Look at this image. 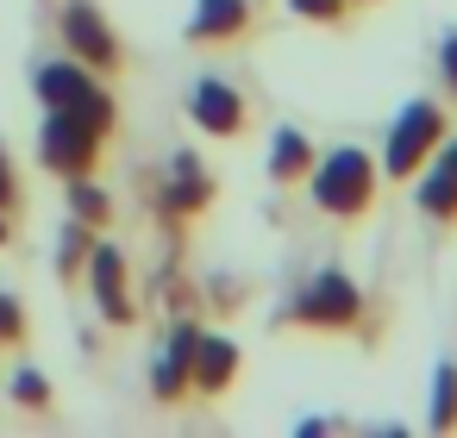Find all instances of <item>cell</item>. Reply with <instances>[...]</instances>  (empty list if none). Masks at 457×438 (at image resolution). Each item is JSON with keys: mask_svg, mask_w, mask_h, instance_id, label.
<instances>
[{"mask_svg": "<svg viewBox=\"0 0 457 438\" xmlns=\"http://www.w3.org/2000/svg\"><path fill=\"white\" fill-rule=\"evenodd\" d=\"M376 194H382V163L363 145H338V151L313 157V169H307V201L338 226H357L376 207Z\"/></svg>", "mask_w": 457, "mask_h": 438, "instance_id": "cell-1", "label": "cell"}, {"mask_svg": "<svg viewBox=\"0 0 457 438\" xmlns=\"http://www.w3.org/2000/svg\"><path fill=\"white\" fill-rule=\"evenodd\" d=\"M32 88H38L45 113H76V120H88V126H101V132L120 126V107H113V95H107V76H95V70L76 63L70 51H63V57H45V63L32 70Z\"/></svg>", "mask_w": 457, "mask_h": 438, "instance_id": "cell-2", "label": "cell"}, {"mask_svg": "<svg viewBox=\"0 0 457 438\" xmlns=\"http://www.w3.org/2000/svg\"><path fill=\"white\" fill-rule=\"evenodd\" d=\"M363 313H370V301H363L357 276H345L338 263H326V269H313V276L288 294L282 326H307V332H357Z\"/></svg>", "mask_w": 457, "mask_h": 438, "instance_id": "cell-3", "label": "cell"}, {"mask_svg": "<svg viewBox=\"0 0 457 438\" xmlns=\"http://www.w3.org/2000/svg\"><path fill=\"white\" fill-rule=\"evenodd\" d=\"M445 132H451V120H445L438 101H407V107L388 120V138H382V176H388V182H413V176L432 163V151L445 145Z\"/></svg>", "mask_w": 457, "mask_h": 438, "instance_id": "cell-4", "label": "cell"}, {"mask_svg": "<svg viewBox=\"0 0 457 438\" xmlns=\"http://www.w3.org/2000/svg\"><path fill=\"white\" fill-rule=\"evenodd\" d=\"M57 38L76 63H88L95 76H120L126 63V45L113 32V20L95 7V0H63V13H57Z\"/></svg>", "mask_w": 457, "mask_h": 438, "instance_id": "cell-5", "label": "cell"}, {"mask_svg": "<svg viewBox=\"0 0 457 438\" xmlns=\"http://www.w3.org/2000/svg\"><path fill=\"white\" fill-rule=\"evenodd\" d=\"M107 138H113V132H101V126H88V120H76V113H45V126H38V163H45L51 176H63V182H70V176H95Z\"/></svg>", "mask_w": 457, "mask_h": 438, "instance_id": "cell-6", "label": "cell"}, {"mask_svg": "<svg viewBox=\"0 0 457 438\" xmlns=\"http://www.w3.org/2000/svg\"><path fill=\"white\" fill-rule=\"evenodd\" d=\"M82 282H88V294H95V313H101L107 326H132V319H138L132 276H126V251H120L113 238H95V244H88Z\"/></svg>", "mask_w": 457, "mask_h": 438, "instance_id": "cell-7", "label": "cell"}, {"mask_svg": "<svg viewBox=\"0 0 457 438\" xmlns=\"http://www.w3.org/2000/svg\"><path fill=\"white\" fill-rule=\"evenodd\" d=\"M151 201H157V213H163V219H176V226L201 219V213L213 207V176H207V163H201L195 151H176V157L163 163V176H157Z\"/></svg>", "mask_w": 457, "mask_h": 438, "instance_id": "cell-8", "label": "cell"}, {"mask_svg": "<svg viewBox=\"0 0 457 438\" xmlns=\"http://www.w3.org/2000/svg\"><path fill=\"white\" fill-rule=\"evenodd\" d=\"M195 338H201L195 319H176V326L163 332V344H157V357H151V401H157V407H182V401L195 394Z\"/></svg>", "mask_w": 457, "mask_h": 438, "instance_id": "cell-9", "label": "cell"}, {"mask_svg": "<svg viewBox=\"0 0 457 438\" xmlns=\"http://www.w3.org/2000/svg\"><path fill=\"white\" fill-rule=\"evenodd\" d=\"M245 120H251V107H245V95L226 76H195L188 82V126L201 138H238Z\"/></svg>", "mask_w": 457, "mask_h": 438, "instance_id": "cell-10", "label": "cell"}, {"mask_svg": "<svg viewBox=\"0 0 457 438\" xmlns=\"http://www.w3.org/2000/svg\"><path fill=\"white\" fill-rule=\"evenodd\" d=\"M413 207L432 226H457V138L445 132V145L432 151V163L413 176Z\"/></svg>", "mask_w": 457, "mask_h": 438, "instance_id": "cell-11", "label": "cell"}, {"mask_svg": "<svg viewBox=\"0 0 457 438\" xmlns=\"http://www.w3.org/2000/svg\"><path fill=\"white\" fill-rule=\"evenodd\" d=\"M238 369H245L238 338H232V332H207V326H201V338H195V394H207V401L232 394Z\"/></svg>", "mask_w": 457, "mask_h": 438, "instance_id": "cell-12", "label": "cell"}, {"mask_svg": "<svg viewBox=\"0 0 457 438\" xmlns=\"http://www.w3.org/2000/svg\"><path fill=\"white\" fill-rule=\"evenodd\" d=\"M251 0H195V13H188V45H238L251 32Z\"/></svg>", "mask_w": 457, "mask_h": 438, "instance_id": "cell-13", "label": "cell"}, {"mask_svg": "<svg viewBox=\"0 0 457 438\" xmlns=\"http://www.w3.org/2000/svg\"><path fill=\"white\" fill-rule=\"evenodd\" d=\"M313 138L301 132V126H276L270 132V182H282V188H295V182H307V169H313Z\"/></svg>", "mask_w": 457, "mask_h": 438, "instance_id": "cell-14", "label": "cell"}, {"mask_svg": "<svg viewBox=\"0 0 457 438\" xmlns=\"http://www.w3.org/2000/svg\"><path fill=\"white\" fill-rule=\"evenodd\" d=\"M63 194H70V219H82L88 232H107V226H113V194H107L95 176H70Z\"/></svg>", "mask_w": 457, "mask_h": 438, "instance_id": "cell-15", "label": "cell"}, {"mask_svg": "<svg viewBox=\"0 0 457 438\" xmlns=\"http://www.w3.org/2000/svg\"><path fill=\"white\" fill-rule=\"evenodd\" d=\"M432 432H457V357H445L432 369V407H426Z\"/></svg>", "mask_w": 457, "mask_h": 438, "instance_id": "cell-16", "label": "cell"}, {"mask_svg": "<svg viewBox=\"0 0 457 438\" xmlns=\"http://www.w3.org/2000/svg\"><path fill=\"white\" fill-rule=\"evenodd\" d=\"M7 401L26 407V413H51L57 394H51V376H45V369H13V376H7Z\"/></svg>", "mask_w": 457, "mask_h": 438, "instance_id": "cell-17", "label": "cell"}, {"mask_svg": "<svg viewBox=\"0 0 457 438\" xmlns=\"http://www.w3.org/2000/svg\"><path fill=\"white\" fill-rule=\"evenodd\" d=\"M26 338H32V313H26V301L0 288V351H20Z\"/></svg>", "mask_w": 457, "mask_h": 438, "instance_id": "cell-18", "label": "cell"}, {"mask_svg": "<svg viewBox=\"0 0 457 438\" xmlns=\"http://www.w3.org/2000/svg\"><path fill=\"white\" fill-rule=\"evenodd\" d=\"M88 244H95V232H88L82 219H70V226H63V238H57V276H82Z\"/></svg>", "mask_w": 457, "mask_h": 438, "instance_id": "cell-19", "label": "cell"}, {"mask_svg": "<svg viewBox=\"0 0 457 438\" xmlns=\"http://www.w3.org/2000/svg\"><path fill=\"white\" fill-rule=\"evenodd\" d=\"M288 13H295V20H307V26H345L351 0H288Z\"/></svg>", "mask_w": 457, "mask_h": 438, "instance_id": "cell-20", "label": "cell"}, {"mask_svg": "<svg viewBox=\"0 0 457 438\" xmlns=\"http://www.w3.org/2000/svg\"><path fill=\"white\" fill-rule=\"evenodd\" d=\"M0 207H7V213L20 207V163L7 157V145H0Z\"/></svg>", "mask_w": 457, "mask_h": 438, "instance_id": "cell-21", "label": "cell"}, {"mask_svg": "<svg viewBox=\"0 0 457 438\" xmlns=\"http://www.w3.org/2000/svg\"><path fill=\"white\" fill-rule=\"evenodd\" d=\"M438 82H445V95L457 101V32L438 45Z\"/></svg>", "mask_w": 457, "mask_h": 438, "instance_id": "cell-22", "label": "cell"}, {"mask_svg": "<svg viewBox=\"0 0 457 438\" xmlns=\"http://www.w3.org/2000/svg\"><path fill=\"white\" fill-rule=\"evenodd\" d=\"M7 244H13V213L0 207V251H7Z\"/></svg>", "mask_w": 457, "mask_h": 438, "instance_id": "cell-23", "label": "cell"}, {"mask_svg": "<svg viewBox=\"0 0 457 438\" xmlns=\"http://www.w3.org/2000/svg\"><path fill=\"white\" fill-rule=\"evenodd\" d=\"M363 7H376V0H363Z\"/></svg>", "mask_w": 457, "mask_h": 438, "instance_id": "cell-24", "label": "cell"}]
</instances>
